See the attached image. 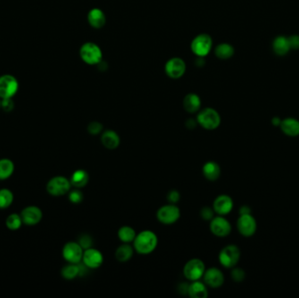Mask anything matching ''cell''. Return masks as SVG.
Returning a JSON list of instances; mask_svg holds the SVG:
<instances>
[{"label": "cell", "instance_id": "6da1fadb", "mask_svg": "<svg viewBox=\"0 0 299 298\" xmlns=\"http://www.w3.org/2000/svg\"><path fill=\"white\" fill-rule=\"evenodd\" d=\"M158 244L157 234L150 230H144L139 233L133 241L135 251L139 255H150L155 251Z\"/></svg>", "mask_w": 299, "mask_h": 298}, {"label": "cell", "instance_id": "7a4b0ae2", "mask_svg": "<svg viewBox=\"0 0 299 298\" xmlns=\"http://www.w3.org/2000/svg\"><path fill=\"white\" fill-rule=\"evenodd\" d=\"M197 122L203 129L207 130H216L222 122L221 115L213 108H206L199 112Z\"/></svg>", "mask_w": 299, "mask_h": 298}, {"label": "cell", "instance_id": "3957f363", "mask_svg": "<svg viewBox=\"0 0 299 298\" xmlns=\"http://www.w3.org/2000/svg\"><path fill=\"white\" fill-rule=\"evenodd\" d=\"M240 258L241 251L235 245H227L219 254V261L224 268H234L236 266Z\"/></svg>", "mask_w": 299, "mask_h": 298}, {"label": "cell", "instance_id": "277c9868", "mask_svg": "<svg viewBox=\"0 0 299 298\" xmlns=\"http://www.w3.org/2000/svg\"><path fill=\"white\" fill-rule=\"evenodd\" d=\"M156 216L162 224L173 225L181 218V209L174 204H167L158 208Z\"/></svg>", "mask_w": 299, "mask_h": 298}, {"label": "cell", "instance_id": "5b68a950", "mask_svg": "<svg viewBox=\"0 0 299 298\" xmlns=\"http://www.w3.org/2000/svg\"><path fill=\"white\" fill-rule=\"evenodd\" d=\"M72 185L70 180L63 176L52 178L46 184V191L52 196L60 197L69 193Z\"/></svg>", "mask_w": 299, "mask_h": 298}, {"label": "cell", "instance_id": "8992f818", "mask_svg": "<svg viewBox=\"0 0 299 298\" xmlns=\"http://www.w3.org/2000/svg\"><path fill=\"white\" fill-rule=\"evenodd\" d=\"M206 271V266L203 261L194 258L188 261L183 268L185 277L189 281H198L203 277Z\"/></svg>", "mask_w": 299, "mask_h": 298}, {"label": "cell", "instance_id": "52a82bcc", "mask_svg": "<svg viewBox=\"0 0 299 298\" xmlns=\"http://www.w3.org/2000/svg\"><path fill=\"white\" fill-rule=\"evenodd\" d=\"M80 55L82 61L88 65L99 64L102 61L103 53L99 46L92 42L85 43L80 50Z\"/></svg>", "mask_w": 299, "mask_h": 298}, {"label": "cell", "instance_id": "ba28073f", "mask_svg": "<svg viewBox=\"0 0 299 298\" xmlns=\"http://www.w3.org/2000/svg\"><path fill=\"white\" fill-rule=\"evenodd\" d=\"M84 249L75 241H69L62 249V256L69 263L79 264L82 261Z\"/></svg>", "mask_w": 299, "mask_h": 298}, {"label": "cell", "instance_id": "9c48e42d", "mask_svg": "<svg viewBox=\"0 0 299 298\" xmlns=\"http://www.w3.org/2000/svg\"><path fill=\"white\" fill-rule=\"evenodd\" d=\"M213 46V40L208 35L203 34L196 36L191 44L193 54L198 57H205L210 53Z\"/></svg>", "mask_w": 299, "mask_h": 298}, {"label": "cell", "instance_id": "30bf717a", "mask_svg": "<svg viewBox=\"0 0 299 298\" xmlns=\"http://www.w3.org/2000/svg\"><path fill=\"white\" fill-rule=\"evenodd\" d=\"M209 227L211 233L216 237H226L230 234L232 231L230 222L222 215H218L212 219Z\"/></svg>", "mask_w": 299, "mask_h": 298}, {"label": "cell", "instance_id": "8fae6325", "mask_svg": "<svg viewBox=\"0 0 299 298\" xmlns=\"http://www.w3.org/2000/svg\"><path fill=\"white\" fill-rule=\"evenodd\" d=\"M236 225L239 233L244 237H251L257 231V222L251 214L240 215Z\"/></svg>", "mask_w": 299, "mask_h": 298}, {"label": "cell", "instance_id": "7c38bea8", "mask_svg": "<svg viewBox=\"0 0 299 298\" xmlns=\"http://www.w3.org/2000/svg\"><path fill=\"white\" fill-rule=\"evenodd\" d=\"M19 88V83L15 77L5 74L0 77V97L2 99L12 98L15 96Z\"/></svg>", "mask_w": 299, "mask_h": 298}, {"label": "cell", "instance_id": "4fadbf2b", "mask_svg": "<svg viewBox=\"0 0 299 298\" xmlns=\"http://www.w3.org/2000/svg\"><path fill=\"white\" fill-rule=\"evenodd\" d=\"M104 261V256L99 250L89 248V249H85L81 261L87 268L96 269V268H100L103 265Z\"/></svg>", "mask_w": 299, "mask_h": 298}, {"label": "cell", "instance_id": "5bb4252c", "mask_svg": "<svg viewBox=\"0 0 299 298\" xmlns=\"http://www.w3.org/2000/svg\"><path fill=\"white\" fill-rule=\"evenodd\" d=\"M186 63L181 58L174 57L165 64V73L170 78L179 79L186 72Z\"/></svg>", "mask_w": 299, "mask_h": 298}, {"label": "cell", "instance_id": "9a60e30c", "mask_svg": "<svg viewBox=\"0 0 299 298\" xmlns=\"http://www.w3.org/2000/svg\"><path fill=\"white\" fill-rule=\"evenodd\" d=\"M202 278L206 285L213 289H217L223 286L225 281L223 272L218 268H207L204 273Z\"/></svg>", "mask_w": 299, "mask_h": 298}, {"label": "cell", "instance_id": "2e32d148", "mask_svg": "<svg viewBox=\"0 0 299 298\" xmlns=\"http://www.w3.org/2000/svg\"><path fill=\"white\" fill-rule=\"evenodd\" d=\"M234 207V202L230 196L223 194L218 196L213 203V208L215 214L225 216L229 214Z\"/></svg>", "mask_w": 299, "mask_h": 298}, {"label": "cell", "instance_id": "e0dca14e", "mask_svg": "<svg viewBox=\"0 0 299 298\" xmlns=\"http://www.w3.org/2000/svg\"><path fill=\"white\" fill-rule=\"evenodd\" d=\"M21 219L24 224L28 225H35L38 224L42 220V211L38 207L30 206L23 209L21 212Z\"/></svg>", "mask_w": 299, "mask_h": 298}, {"label": "cell", "instance_id": "ac0fdd59", "mask_svg": "<svg viewBox=\"0 0 299 298\" xmlns=\"http://www.w3.org/2000/svg\"><path fill=\"white\" fill-rule=\"evenodd\" d=\"M101 142L108 149H115L120 146V137L115 130H107L102 132Z\"/></svg>", "mask_w": 299, "mask_h": 298}, {"label": "cell", "instance_id": "d6986e66", "mask_svg": "<svg viewBox=\"0 0 299 298\" xmlns=\"http://www.w3.org/2000/svg\"><path fill=\"white\" fill-rule=\"evenodd\" d=\"M202 173L205 179L208 181H216L221 177L222 170L218 163L215 161H208L204 164Z\"/></svg>", "mask_w": 299, "mask_h": 298}, {"label": "cell", "instance_id": "ffe728a7", "mask_svg": "<svg viewBox=\"0 0 299 298\" xmlns=\"http://www.w3.org/2000/svg\"><path fill=\"white\" fill-rule=\"evenodd\" d=\"M187 295L192 298H207L208 291L206 283L198 281H193L188 287Z\"/></svg>", "mask_w": 299, "mask_h": 298}, {"label": "cell", "instance_id": "44dd1931", "mask_svg": "<svg viewBox=\"0 0 299 298\" xmlns=\"http://www.w3.org/2000/svg\"><path fill=\"white\" fill-rule=\"evenodd\" d=\"M183 107L188 113H196L201 107V100L199 96L193 93H190L185 96Z\"/></svg>", "mask_w": 299, "mask_h": 298}, {"label": "cell", "instance_id": "7402d4cb", "mask_svg": "<svg viewBox=\"0 0 299 298\" xmlns=\"http://www.w3.org/2000/svg\"><path fill=\"white\" fill-rule=\"evenodd\" d=\"M135 249L130 243H123L120 245L115 252V257L119 262H127L131 260L134 255Z\"/></svg>", "mask_w": 299, "mask_h": 298}, {"label": "cell", "instance_id": "603a6c76", "mask_svg": "<svg viewBox=\"0 0 299 298\" xmlns=\"http://www.w3.org/2000/svg\"><path fill=\"white\" fill-rule=\"evenodd\" d=\"M88 23L90 24L91 27L100 29L104 27L106 22V18L104 15V12L98 8H94L88 14Z\"/></svg>", "mask_w": 299, "mask_h": 298}, {"label": "cell", "instance_id": "cb8c5ba5", "mask_svg": "<svg viewBox=\"0 0 299 298\" xmlns=\"http://www.w3.org/2000/svg\"><path fill=\"white\" fill-rule=\"evenodd\" d=\"M281 130L289 137H298L299 135V121L294 118H286L281 122Z\"/></svg>", "mask_w": 299, "mask_h": 298}, {"label": "cell", "instance_id": "d4e9b609", "mask_svg": "<svg viewBox=\"0 0 299 298\" xmlns=\"http://www.w3.org/2000/svg\"><path fill=\"white\" fill-rule=\"evenodd\" d=\"M69 180L74 187L81 189V188L85 187L88 185L89 175L87 171L79 169L74 172Z\"/></svg>", "mask_w": 299, "mask_h": 298}, {"label": "cell", "instance_id": "484cf974", "mask_svg": "<svg viewBox=\"0 0 299 298\" xmlns=\"http://www.w3.org/2000/svg\"><path fill=\"white\" fill-rule=\"evenodd\" d=\"M117 236L123 243H131L137 236V232L130 225H123L119 228Z\"/></svg>", "mask_w": 299, "mask_h": 298}, {"label": "cell", "instance_id": "4316f807", "mask_svg": "<svg viewBox=\"0 0 299 298\" xmlns=\"http://www.w3.org/2000/svg\"><path fill=\"white\" fill-rule=\"evenodd\" d=\"M14 172V164L8 158L0 159V180H7Z\"/></svg>", "mask_w": 299, "mask_h": 298}, {"label": "cell", "instance_id": "83f0119b", "mask_svg": "<svg viewBox=\"0 0 299 298\" xmlns=\"http://www.w3.org/2000/svg\"><path fill=\"white\" fill-rule=\"evenodd\" d=\"M273 49L277 55H284L287 54L289 50L291 49L289 39L283 36L277 37L273 43Z\"/></svg>", "mask_w": 299, "mask_h": 298}, {"label": "cell", "instance_id": "f1b7e54d", "mask_svg": "<svg viewBox=\"0 0 299 298\" xmlns=\"http://www.w3.org/2000/svg\"><path fill=\"white\" fill-rule=\"evenodd\" d=\"M62 277L66 280H73L81 275V266L79 264L69 263L62 269Z\"/></svg>", "mask_w": 299, "mask_h": 298}, {"label": "cell", "instance_id": "f546056e", "mask_svg": "<svg viewBox=\"0 0 299 298\" xmlns=\"http://www.w3.org/2000/svg\"><path fill=\"white\" fill-rule=\"evenodd\" d=\"M234 48L233 46H230L229 44L226 43H223L221 45H219L216 49H215V54L219 59L222 60H226L233 56L234 54Z\"/></svg>", "mask_w": 299, "mask_h": 298}, {"label": "cell", "instance_id": "4dcf8cb0", "mask_svg": "<svg viewBox=\"0 0 299 298\" xmlns=\"http://www.w3.org/2000/svg\"><path fill=\"white\" fill-rule=\"evenodd\" d=\"M13 193L8 189L0 190V209H5L13 202Z\"/></svg>", "mask_w": 299, "mask_h": 298}, {"label": "cell", "instance_id": "1f68e13d", "mask_svg": "<svg viewBox=\"0 0 299 298\" xmlns=\"http://www.w3.org/2000/svg\"><path fill=\"white\" fill-rule=\"evenodd\" d=\"M5 224L9 229L15 231L20 228V226L23 224V222L20 215L18 214H12L8 216Z\"/></svg>", "mask_w": 299, "mask_h": 298}, {"label": "cell", "instance_id": "d6a6232c", "mask_svg": "<svg viewBox=\"0 0 299 298\" xmlns=\"http://www.w3.org/2000/svg\"><path fill=\"white\" fill-rule=\"evenodd\" d=\"M84 199L83 194L79 188H75L73 191H69V201L73 204H80Z\"/></svg>", "mask_w": 299, "mask_h": 298}, {"label": "cell", "instance_id": "836d02e7", "mask_svg": "<svg viewBox=\"0 0 299 298\" xmlns=\"http://www.w3.org/2000/svg\"><path fill=\"white\" fill-rule=\"evenodd\" d=\"M215 212L213 207H203L199 211V216L205 222H210L212 219L215 217Z\"/></svg>", "mask_w": 299, "mask_h": 298}, {"label": "cell", "instance_id": "e575fe53", "mask_svg": "<svg viewBox=\"0 0 299 298\" xmlns=\"http://www.w3.org/2000/svg\"><path fill=\"white\" fill-rule=\"evenodd\" d=\"M87 130H88L89 134L96 136V135L100 134V133H102L104 131V125L101 122L94 121V122L88 123Z\"/></svg>", "mask_w": 299, "mask_h": 298}, {"label": "cell", "instance_id": "d590c367", "mask_svg": "<svg viewBox=\"0 0 299 298\" xmlns=\"http://www.w3.org/2000/svg\"><path fill=\"white\" fill-rule=\"evenodd\" d=\"M77 242L81 245V248L84 250L85 249H89V248H92L93 239L88 234H81Z\"/></svg>", "mask_w": 299, "mask_h": 298}, {"label": "cell", "instance_id": "8d00e7d4", "mask_svg": "<svg viewBox=\"0 0 299 298\" xmlns=\"http://www.w3.org/2000/svg\"><path fill=\"white\" fill-rule=\"evenodd\" d=\"M245 272L242 268H235L231 271V277L236 283H241L245 279Z\"/></svg>", "mask_w": 299, "mask_h": 298}, {"label": "cell", "instance_id": "74e56055", "mask_svg": "<svg viewBox=\"0 0 299 298\" xmlns=\"http://www.w3.org/2000/svg\"><path fill=\"white\" fill-rule=\"evenodd\" d=\"M166 199H167L169 204L176 205L177 203L181 200V193H180V191H177V190H171L167 193Z\"/></svg>", "mask_w": 299, "mask_h": 298}, {"label": "cell", "instance_id": "f35d334b", "mask_svg": "<svg viewBox=\"0 0 299 298\" xmlns=\"http://www.w3.org/2000/svg\"><path fill=\"white\" fill-rule=\"evenodd\" d=\"M1 107L3 108V110L6 112H10L13 110L14 108V104L12 102V98H5L3 99L1 102Z\"/></svg>", "mask_w": 299, "mask_h": 298}, {"label": "cell", "instance_id": "ab89813d", "mask_svg": "<svg viewBox=\"0 0 299 298\" xmlns=\"http://www.w3.org/2000/svg\"><path fill=\"white\" fill-rule=\"evenodd\" d=\"M288 39H289L291 48L296 50L299 49V36L294 35V36H292L291 38H289Z\"/></svg>", "mask_w": 299, "mask_h": 298}, {"label": "cell", "instance_id": "60d3db41", "mask_svg": "<svg viewBox=\"0 0 299 298\" xmlns=\"http://www.w3.org/2000/svg\"><path fill=\"white\" fill-rule=\"evenodd\" d=\"M197 120H194V119L190 118L188 119L187 121L186 122V127L187 128L188 130H193V129H195L196 126H197Z\"/></svg>", "mask_w": 299, "mask_h": 298}, {"label": "cell", "instance_id": "b9f144b4", "mask_svg": "<svg viewBox=\"0 0 299 298\" xmlns=\"http://www.w3.org/2000/svg\"><path fill=\"white\" fill-rule=\"evenodd\" d=\"M188 287H189V284H188V283H181V284H180V286H179V291L181 292V294H187Z\"/></svg>", "mask_w": 299, "mask_h": 298}, {"label": "cell", "instance_id": "7bdbcfd3", "mask_svg": "<svg viewBox=\"0 0 299 298\" xmlns=\"http://www.w3.org/2000/svg\"><path fill=\"white\" fill-rule=\"evenodd\" d=\"M239 213H240V215L251 214V209L249 207H247V206H243V207L240 208Z\"/></svg>", "mask_w": 299, "mask_h": 298}, {"label": "cell", "instance_id": "ee69618b", "mask_svg": "<svg viewBox=\"0 0 299 298\" xmlns=\"http://www.w3.org/2000/svg\"><path fill=\"white\" fill-rule=\"evenodd\" d=\"M281 122L282 121H280V119L278 117H275V118L272 119L273 125H275V126H280Z\"/></svg>", "mask_w": 299, "mask_h": 298}, {"label": "cell", "instance_id": "f6af8a7d", "mask_svg": "<svg viewBox=\"0 0 299 298\" xmlns=\"http://www.w3.org/2000/svg\"><path fill=\"white\" fill-rule=\"evenodd\" d=\"M0 107H1V102H0Z\"/></svg>", "mask_w": 299, "mask_h": 298}]
</instances>
